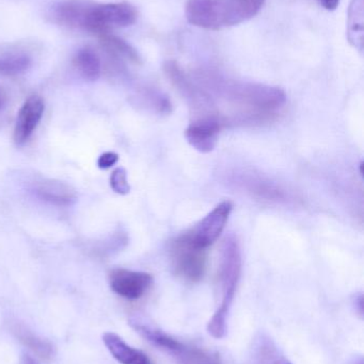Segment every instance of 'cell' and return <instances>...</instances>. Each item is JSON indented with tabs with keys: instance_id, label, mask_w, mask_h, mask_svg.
I'll use <instances>...</instances> for the list:
<instances>
[{
	"instance_id": "cell-9",
	"label": "cell",
	"mask_w": 364,
	"mask_h": 364,
	"mask_svg": "<svg viewBox=\"0 0 364 364\" xmlns=\"http://www.w3.org/2000/svg\"><path fill=\"white\" fill-rule=\"evenodd\" d=\"M224 121L219 117H197L185 132L188 143L200 153L207 154L215 149Z\"/></svg>"
},
{
	"instance_id": "cell-19",
	"label": "cell",
	"mask_w": 364,
	"mask_h": 364,
	"mask_svg": "<svg viewBox=\"0 0 364 364\" xmlns=\"http://www.w3.org/2000/svg\"><path fill=\"white\" fill-rule=\"evenodd\" d=\"M244 183L247 186V190L249 192L260 198L267 199V200H282L286 198L284 191L276 188L271 184V182H264L261 178L252 179L250 177L249 179H246Z\"/></svg>"
},
{
	"instance_id": "cell-10",
	"label": "cell",
	"mask_w": 364,
	"mask_h": 364,
	"mask_svg": "<svg viewBox=\"0 0 364 364\" xmlns=\"http://www.w3.org/2000/svg\"><path fill=\"white\" fill-rule=\"evenodd\" d=\"M45 104L42 97L38 95H31L25 100L19 109L15 122L13 140L15 144L21 146L28 142L33 132L38 128L43 114H44Z\"/></svg>"
},
{
	"instance_id": "cell-24",
	"label": "cell",
	"mask_w": 364,
	"mask_h": 364,
	"mask_svg": "<svg viewBox=\"0 0 364 364\" xmlns=\"http://www.w3.org/2000/svg\"><path fill=\"white\" fill-rule=\"evenodd\" d=\"M21 364H36V361L32 360L31 358H29V357H27V358L24 359L23 363Z\"/></svg>"
},
{
	"instance_id": "cell-5",
	"label": "cell",
	"mask_w": 364,
	"mask_h": 364,
	"mask_svg": "<svg viewBox=\"0 0 364 364\" xmlns=\"http://www.w3.org/2000/svg\"><path fill=\"white\" fill-rule=\"evenodd\" d=\"M132 328L162 352L170 355L179 364H222L219 355L205 348L184 343L177 338L137 321H130Z\"/></svg>"
},
{
	"instance_id": "cell-11",
	"label": "cell",
	"mask_w": 364,
	"mask_h": 364,
	"mask_svg": "<svg viewBox=\"0 0 364 364\" xmlns=\"http://www.w3.org/2000/svg\"><path fill=\"white\" fill-rule=\"evenodd\" d=\"M103 341L113 358L121 364H153L147 355L128 346L115 333H105L103 336Z\"/></svg>"
},
{
	"instance_id": "cell-16",
	"label": "cell",
	"mask_w": 364,
	"mask_h": 364,
	"mask_svg": "<svg viewBox=\"0 0 364 364\" xmlns=\"http://www.w3.org/2000/svg\"><path fill=\"white\" fill-rule=\"evenodd\" d=\"M31 59L25 53H4L0 55V76L15 77L27 72Z\"/></svg>"
},
{
	"instance_id": "cell-14",
	"label": "cell",
	"mask_w": 364,
	"mask_h": 364,
	"mask_svg": "<svg viewBox=\"0 0 364 364\" xmlns=\"http://www.w3.org/2000/svg\"><path fill=\"white\" fill-rule=\"evenodd\" d=\"M73 66L81 78L95 81L102 73V63L95 50L89 47L79 49L73 58Z\"/></svg>"
},
{
	"instance_id": "cell-13",
	"label": "cell",
	"mask_w": 364,
	"mask_h": 364,
	"mask_svg": "<svg viewBox=\"0 0 364 364\" xmlns=\"http://www.w3.org/2000/svg\"><path fill=\"white\" fill-rule=\"evenodd\" d=\"M11 331L19 341L41 360L51 361L55 356V348L53 344L48 340L43 339L42 337L30 331L25 325L15 323L11 327Z\"/></svg>"
},
{
	"instance_id": "cell-3",
	"label": "cell",
	"mask_w": 364,
	"mask_h": 364,
	"mask_svg": "<svg viewBox=\"0 0 364 364\" xmlns=\"http://www.w3.org/2000/svg\"><path fill=\"white\" fill-rule=\"evenodd\" d=\"M266 0H187L188 23L207 30L234 27L254 18Z\"/></svg>"
},
{
	"instance_id": "cell-22",
	"label": "cell",
	"mask_w": 364,
	"mask_h": 364,
	"mask_svg": "<svg viewBox=\"0 0 364 364\" xmlns=\"http://www.w3.org/2000/svg\"><path fill=\"white\" fill-rule=\"evenodd\" d=\"M9 96L6 90L0 87V113L4 112V109L8 106Z\"/></svg>"
},
{
	"instance_id": "cell-12",
	"label": "cell",
	"mask_w": 364,
	"mask_h": 364,
	"mask_svg": "<svg viewBox=\"0 0 364 364\" xmlns=\"http://www.w3.org/2000/svg\"><path fill=\"white\" fill-rule=\"evenodd\" d=\"M38 198L57 207H68L76 200V193L68 184L55 181H42L36 184Z\"/></svg>"
},
{
	"instance_id": "cell-15",
	"label": "cell",
	"mask_w": 364,
	"mask_h": 364,
	"mask_svg": "<svg viewBox=\"0 0 364 364\" xmlns=\"http://www.w3.org/2000/svg\"><path fill=\"white\" fill-rule=\"evenodd\" d=\"M348 36L350 42L359 50L363 49V0H353L348 11Z\"/></svg>"
},
{
	"instance_id": "cell-20",
	"label": "cell",
	"mask_w": 364,
	"mask_h": 364,
	"mask_svg": "<svg viewBox=\"0 0 364 364\" xmlns=\"http://www.w3.org/2000/svg\"><path fill=\"white\" fill-rule=\"evenodd\" d=\"M111 188L118 194H128L130 191V186L128 181V174L124 168H115L110 176Z\"/></svg>"
},
{
	"instance_id": "cell-18",
	"label": "cell",
	"mask_w": 364,
	"mask_h": 364,
	"mask_svg": "<svg viewBox=\"0 0 364 364\" xmlns=\"http://www.w3.org/2000/svg\"><path fill=\"white\" fill-rule=\"evenodd\" d=\"M100 38L104 46L111 53L120 55V57L125 58L132 63H140V57H139L138 53L125 41L113 36L110 32L102 34V36H100Z\"/></svg>"
},
{
	"instance_id": "cell-25",
	"label": "cell",
	"mask_w": 364,
	"mask_h": 364,
	"mask_svg": "<svg viewBox=\"0 0 364 364\" xmlns=\"http://www.w3.org/2000/svg\"><path fill=\"white\" fill-rule=\"evenodd\" d=\"M350 364H363V358L358 359V360H355L354 363Z\"/></svg>"
},
{
	"instance_id": "cell-4",
	"label": "cell",
	"mask_w": 364,
	"mask_h": 364,
	"mask_svg": "<svg viewBox=\"0 0 364 364\" xmlns=\"http://www.w3.org/2000/svg\"><path fill=\"white\" fill-rule=\"evenodd\" d=\"M241 275V257L239 244L233 237L224 241L219 267L222 301L207 325V331L215 339H222L227 333L229 314Z\"/></svg>"
},
{
	"instance_id": "cell-21",
	"label": "cell",
	"mask_w": 364,
	"mask_h": 364,
	"mask_svg": "<svg viewBox=\"0 0 364 364\" xmlns=\"http://www.w3.org/2000/svg\"><path fill=\"white\" fill-rule=\"evenodd\" d=\"M118 161H119V155L118 154L113 153V151H107V153L103 154L98 158V166L102 168V170H107V168L115 166Z\"/></svg>"
},
{
	"instance_id": "cell-6",
	"label": "cell",
	"mask_w": 364,
	"mask_h": 364,
	"mask_svg": "<svg viewBox=\"0 0 364 364\" xmlns=\"http://www.w3.org/2000/svg\"><path fill=\"white\" fill-rule=\"evenodd\" d=\"M170 258L175 274L185 282H200L207 271V252L192 245L184 235L171 243Z\"/></svg>"
},
{
	"instance_id": "cell-1",
	"label": "cell",
	"mask_w": 364,
	"mask_h": 364,
	"mask_svg": "<svg viewBox=\"0 0 364 364\" xmlns=\"http://www.w3.org/2000/svg\"><path fill=\"white\" fill-rule=\"evenodd\" d=\"M198 76L203 89L213 92L234 110L235 123L254 125L273 121L286 104V93L279 87L227 80L213 73H201Z\"/></svg>"
},
{
	"instance_id": "cell-23",
	"label": "cell",
	"mask_w": 364,
	"mask_h": 364,
	"mask_svg": "<svg viewBox=\"0 0 364 364\" xmlns=\"http://www.w3.org/2000/svg\"><path fill=\"white\" fill-rule=\"evenodd\" d=\"M323 8L328 11H333L339 6L340 0H320Z\"/></svg>"
},
{
	"instance_id": "cell-2",
	"label": "cell",
	"mask_w": 364,
	"mask_h": 364,
	"mask_svg": "<svg viewBox=\"0 0 364 364\" xmlns=\"http://www.w3.org/2000/svg\"><path fill=\"white\" fill-rule=\"evenodd\" d=\"M138 18L136 8L128 2L94 4L85 0H70L62 11L64 26L83 30L96 36L108 33L113 28L134 25Z\"/></svg>"
},
{
	"instance_id": "cell-17",
	"label": "cell",
	"mask_w": 364,
	"mask_h": 364,
	"mask_svg": "<svg viewBox=\"0 0 364 364\" xmlns=\"http://www.w3.org/2000/svg\"><path fill=\"white\" fill-rule=\"evenodd\" d=\"M256 358L259 364H293L267 337H262L259 341Z\"/></svg>"
},
{
	"instance_id": "cell-7",
	"label": "cell",
	"mask_w": 364,
	"mask_h": 364,
	"mask_svg": "<svg viewBox=\"0 0 364 364\" xmlns=\"http://www.w3.org/2000/svg\"><path fill=\"white\" fill-rule=\"evenodd\" d=\"M230 201H222L216 205L203 220H201L192 230L184 233V237L197 248L207 250L213 245L226 228L227 223L232 212Z\"/></svg>"
},
{
	"instance_id": "cell-8",
	"label": "cell",
	"mask_w": 364,
	"mask_h": 364,
	"mask_svg": "<svg viewBox=\"0 0 364 364\" xmlns=\"http://www.w3.org/2000/svg\"><path fill=\"white\" fill-rule=\"evenodd\" d=\"M109 284L115 294L128 301H137L151 288L153 277L145 272L115 269L109 275Z\"/></svg>"
}]
</instances>
